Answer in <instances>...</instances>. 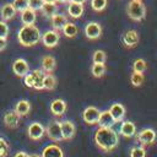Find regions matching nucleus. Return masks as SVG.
Instances as JSON below:
<instances>
[{"label": "nucleus", "instance_id": "e433bc0d", "mask_svg": "<svg viewBox=\"0 0 157 157\" xmlns=\"http://www.w3.org/2000/svg\"><path fill=\"white\" fill-rule=\"evenodd\" d=\"M9 153V144L5 139L0 137V157H6Z\"/></svg>", "mask_w": 157, "mask_h": 157}, {"label": "nucleus", "instance_id": "c756f323", "mask_svg": "<svg viewBox=\"0 0 157 157\" xmlns=\"http://www.w3.org/2000/svg\"><path fill=\"white\" fill-rule=\"evenodd\" d=\"M144 80H145V77H144L142 72H134L132 71V74L130 76V82H131L132 86H135V87L141 86L144 83Z\"/></svg>", "mask_w": 157, "mask_h": 157}, {"label": "nucleus", "instance_id": "a211bd4d", "mask_svg": "<svg viewBox=\"0 0 157 157\" xmlns=\"http://www.w3.org/2000/svg\"><path fill=\"white\" fill-rule=\"evenodd\" d=\"M20 118H21V117H20L15 110H9V112L4 115V123H5V125H6L7 128L15 129V128H17L18 124H20Z\"/></svg>", "mask_w": 157, "mask_h": 157}, {"label": "nucleus", "instance_id": "2eb2a0df", "mask_svg": "<svg viewBox=\"0 0 157 157\" xmlns=\"http://www.w3.org/2000/svg\"><path fill=\"white\" fill-rule=\"evenodd\" d=\"M117 121L114 120V118L112 117L109 110H103L99 113V118H98V126L101 128H112Z\"/></svg>", "mask_w": 157, "mask_h": 157}, {"label": "nucleus", "instance_id": "4be33fe9", "mask_svg": "<svg viewBox=\"0 0 157 157\" xmlns=\"http://www.w3.org/2000/svg\"><path fill=\"white\" fill-rule=\"evenodd\" d=\"M50 22L53 26V29L55 31H61L63 27L65 26V23L67 22V17L63 13H54L53 16H50Z\"/></svg>", "mask_w": 157, "mask_h": 157}, {"label": "nucleus", "instance_id": "9d476101", "mask_svg": "<svg viewBox=\"0 0 157 157\" xmlns=\"http://www.w3.org/2000/svg\"><path fill=\"white\" fill-rule=\"evenodd\" d=\"M12 71H13V74H15L16 76H18V77H25V76L29 72V65H28V63H27L25 59L18 58V59H16V60L13 61V64H12Z\"/></svg>", "mask_w": 157, "mask_h": 157}, {"label": "nucleus", "instance_id": "79ce46f5", "mask_svg": "<svg viewBox=\"0 0 157 157\" xmlns=\"http://www.w3.org/2000/svg\"><path fill=\"white\" fill-rule=\"evenodd\" d=\"M56 2L58 4H69L70 0H56Z\"/></svg>", "mask_w": 157, "mask_h": 157}, {"label": "nucleus", "instance_id": "1a4fd4ad", "mask_svg": "<svg viewBox=\"0 0 157 157\" xmlns=\"http://www.w3.org/2000/svg\"><path fill=\"white\" fill-rule=\"evenodd\" d=\"M85 36L91 39V40H94V39H98L102 34V27L98 22H88L86 26H85Z\"/></svg>", "mask_w": 157, "mask_h": 157}, {"label": "nucleus", "instance_id": "c9c22d12", "mask_svg": "<svg viewBox=\"0 0 157 157\" xmlns=\"http://www.w3.org/2000/svg\"><path fill=\"white\" fill-rule=\"evenodd\" d=\"M43 4H44V0H28V7L34 11H40Z\"/></svg>", "mask_w": 157, "mask_h": 157}, {"label": "nucleus", "instance_id": "dca6fc26", "mask_svg": "<svg viewBox=\"0 0 157 157\" xmlns=\"http://www.w3.org/2000/svg\"><path fill=\"white\" fill-rule=\"evenodd\" d=\"M123 43L128 48H132L139 43V34L134 29H129L123 34Z\"/></svg>", "mask_w": 157, "mask_h": 157}, {"label": "nucleus", "instance_id": "bb28decb", "mask_svg": "<svg viewBox=\"0 0 157 157\" xmlns=\"http://www.w3.org/2000/svg\"><path fill=\"white\" fill-rule=\"evenodd\" d=\"M61 31H63V33H64L67 38H74V37L78 33L77 26H76L75 23H72V22H66Z\"/></svg>", "mask_w": 157, "mask_h": 157}, {"label": "nucleus", "instance_id": "f704fd0d", "mask_svg": "<svg viewBox=\"0 0 157 157\" xmlns=\"http://www.w3.org/2000/svg\"><path fill=\"white\" fill-rule=\"evenodd\" d=\"M12 5H13V7H15L16 11L22 12L23 10H26L28 7V0H13L12 1Z\"/></svg>", "mask_w": 157, "mask_h": 157}, {"label": "nucleus", "instance_id": "7ed1b4c3", "mask_svg": "<svg viewBox=\"0 0 157 157\" xmlns=\"http://www.w3.org/2000/svg\"><path fill=\"white\" fill-rule=\"evenodd\" d=\"M126 13L128 16L134 21H142L146 16V7L142 4V1L131 0L126 6Z\"/></svg>", "mask_w": 157, "mask_h": 157}, {"label": "nucleus", "instance_id": "49530a36", "mask_svg": "<svg viewBox=\"0 0 157 157\" xmlns=\"http://www.w3.org/2000/svg\"><path fill=\"white\" fill-rule=\"evenodd\" d=\"M137 1H141V0H137Z\"/></svg>", "mask_w": 157, "mask_h": 157}, {"label": "nucleus", "instance_id": "72a5a7b5", "mask_svg": "<svg viewBox=\"0 0 157 157\" xmlns=\"http://www.w3.org/2000/svg\"><path fill=\"white\" fill-rule=\"evenodd\" d=\"M130 157H146L145 146H135L130 150Z\"/></svg>", "mask_w": 157, "mask_h": 157}, {"label": "nucleus", "instance_id": "ea45409f", "mask_svg": "<svg viewBox=\"0 0 157 157\" xmlns=\"http://www.w3.org/2000/svg\"><path fill=\"white\" fill-rule=\"evenodd\" d=\"M6 44H7L6 38H0V52H2L6 48Z\"/></svg>", "mask_w": 157, "mask_h": 157}, {"label": "nucleus", "instance_id": "ddd939ff", "mask_svg": "<svg viewBox=\"0 0 157 157\" xmlns=\"http://www.w3.org/2000/svg\"><path fill=\"white\" fill-rule=\"evenodd\" d=\"M119 132H120L121 136L130 139V137H132V136L136 135V126H135V124H134L132 121L125 120V121H123V123L120 124Z\"/></svg>", "mask_w": 157, "mask_h": 157}, {"label": "nucleus", "instance_id": "412c9836", "mask_svg": "<svg viewBox=\"0 0 157 157\" xmlns=\"http://www.w3.org/2000/svg\"><path fill=\"white\" fill-rule=\"evenodd\" d=\"M112 114V117L114 118L115 121H121L124 115H125V107L121 104V103H114L109 107L108 109Z\"/></svg>", "mask_w": 157, "mask_h": 157}, {"label": "nucleus", "instance_id": "58836bf2", "mask_svg": "<svg viewBox=\"0 0 157 157\" xmlns=\"http://www.w3.org/2000/svg\"><path fill=\"white\" fill-rule=\"evenodd\" d=\"M23 78H25V85H26L27 87H29V88H33V80H32L31 74L28 72Z\"/></svg>", "mask_w": 157, "mask_h": 157}, {"label": "nucleus", "instance_id": "a18cd8bd", "mask_svg": "<svg viewBox=\"0 0 157 157\" xmlns=\"http://www.w3.org/2000/svg\"><path fill=\"white\" fill-rule=\"evenodd\" d=\"M44 2H56V0H44Z\"/></svg>", "mask_w": 157, "mask_h": 157}, {"label": "nucleus", "instance_id": "2f4dec72", "mask_svg": "<svg viewBox=\"0 0 157 157\" xmlns=\"http://www.w3.org/2000/svg\"><path fill=\"white\" fill-rule=\"evenodd\" d=\"M92 60L94 64H104L105 60H107V55L103 50L101 49H97L94 53H93V56H92Z\"/></svg>", "mask_w": 157, "mask_h": 157}, {"label": "nucleus", "instance_id": "37998d69", "mask_svg": "<svg viewBox=\"0 0 157 157\" xmlns=\"http://www.w3.org/2000/svg\"><path fill=\"white\" fill-rule=\"evenodd\" d=\"M70 1H72V2H78V4H85L87 0H70Z\"/></svg>", "mask_w": 157, "mask_h": 157}, {"label": "nucleus", "instance_id": "7c9ffc66", "mask_svg": "<svg viewBox=\"0 0 157 157\" xmlns=\"http://www.w3.org/2000/svg\"><path fill=\"white\" fill-rule=\"evenodd\" d=\"M147 69V64L144 59H136L132 63V71L134 72H145V70Z\"/></svg>", "mask_w": 157, "mask_h": 157}, {"label": "nucleus", "instance_id": "9b49d317", "mask_svg": "<svg viewBox=\"0 0 157 157\" xmlns=\"http://www.w3.org/2000/svg\"><path fill=\"white\" fill-rule=\"evenodd\" d=\"M60 128H61L63 140H71L74 137L75 131H76V128H75V124L71 120L60 121Z\"/></svg>", "mask_w": 157, "mask_h": 157}, {"label": "nucleus", "instance_id": "4c0bfd02", "mask_svg": "<svg viewBox=\"0 0 157 157\" xmlns=\"http://www.w3.org/2000/svg\"><path fill=\"white\" fill-rule=\"evenodd\" d=\"M9 32H10V28L6 23V21H0V38H7L9 36Z\"/></svg>", "mask_w": 157, "mask_h": 157}, {"label": "nucleus", "instance_id": "c03bdc74", "mask_svg": "<svg viewBox=\"0 0 157 157\" xmlns=\"http://www.w3.org/2000/svg\"><path fill=\"white\" fill-rule=\"evenodd\" d=\"M28 157H42L40 155H37V153H33V155H28Z\"/></svg>", "mask_w": 157, "mask_h": 157}, {"label": "nucleus", "instance_id": "423d86ee", "mask_svg": "<svg viewBox=\"0 0 157 157\" xmlns=\"http://www.w3.org/2000/svg\"><path fill=\"white\" fill-rule=\"evenodd\" d=\"M40 40L44 44V47H47V48H54V47L58 45V43L60 40V34L55 29H49V31L44 32V34H42Z\"/></svg>", "mask_w": 157, "mask_h": 157}, {"label": "nucleus", "instance_id": "20e7f679", "mask_svg": "<svg viewBox=\"0 0 157 157\" xmlns=\"http://www.w3.org/2000/svg\"><path fill=\"white\" fill-rule=\"evenodd\" d=\"M45 135L54 142H59L63 140V134H61V128H60V121L54 120L50 121L47 128H45Z\"/></svg>", "mask_w": 157, "mask_h": 157}, {"label": "nucleus", "instance_id": "cd10ccee", "mask_svg": "<svg viewBox=\"0 0 157 157\" xmlns=\"http://www.w3.org/2000/svg\"><path fill=\"white\" fill-rule=\"evenodd\" d=\"M56 86V78L55 76L50 75V74H47L45 77H44V81H43V90H47V91H52L54 90Z\"/></svg>", "mask_w": 157, "mask_h": 157}, {"label": "nucleus", "instance_id": "f257e3e1", "mask_svg": "<svg viewBox=\"0 0 157 157\" xmlns=\"http://www.w3.org/2000/svg\"><path fill=\"white\" fill-rule=\"evenodd\" d=\"M94 142L101 150L109 152V151H113L118 146L119 136H118V132L114 131L112 128L98 126L94 134Z\"/></svg>", "mask_w": 157, "mask_h": 157}, {"label": "nucleus", "instance_id": "f3484780", "mask_svg": "<svg viewBox=\"0 0 157 157\" xmlns=\"http://www.w3.org/2000/svg\"><path fill=\"white\" fill-rule=\"evenodd\" d=\"M16 12L17 11L15 10L12 2H6L5 5H2L0 7V17H1L2 21H10V20H12L15 17Z\"/></svg>", "mask_w": 157, "mask_h": 157}, {"label": "nucleus", "instance_id": "0eeeda50", "mask_svg": "<svg viewBox=\"0 0 157 157\" xmlns=\"http://www.w3.org/2000/svg\"><path fill=\"white\" fill-rule=\"evenodd\" d=\"M44 134H45V128L40 123H37V121L31 123L28 125V128H27V135L33 141L40 140L44 136Z\"/></svg>", "mask_w": 157, "mask_h": 157}, {"label": "nucleus", "instance_id": "aec40b11", "mask_svg": "<svg viewBox=\"0 0 157 157\" xmlns=\"http://www.w3.org/2000/svg\"><path fill=\"white\" fill-rule=\"evenodd\" d=\"M67 13L70 15V17L72 18H80L82 15H83V11H85V7H83V4H78V2H72L70 1L67 4Z\"/></svg>", "mask_w": 157, "mask_h": 157}, {"label": "nucleus", "instance_id": "c85d7f7f", "mask_svg": "<svg viewBox=\"0 0 157 157\" xmlns=\"http://www.w3.org/2000/svg\"><path fill=\"white\" fill-rule=\"evenodd\" d=\"M91 72L93 75V77H102L105 74V65L104 64H94L91 67Z\"/></svg>", "mask_w": 157, "mask_h": 157}, {"label": "nucleus", "instance_id": "a878e982", "mask_svg": "<svg viewBox=\"0 0 157 157\" xmlns=\"http://www.w3.org/2000/svg\"><path fill=\"white\" fill-rule=\"evenodd\" d=\"M56 4L58 2H44L43 6H42V9H40V12L44 16H47V17L53 16L58 11V5Z\"/></svg>", "mask_w": 157, "mask_h": 157}, {"label": "nucleus", "instance_id": "f03ea898", "mask_svg": "<svg viewBox=\"0 0 157 157\" xmlns=\"http://www.w3.org/2000/svg\"><path fill=\"white\" fill-rule=\"evenodd\" d=\"M42 33L34 25H23L17 33V40L23 47H32L40 42Z\"/></svg>", "mask_w": 157, "mask_h": 157}, {"label": "nucleus", "instance_id": "b1692460", "mask_svg": "<svg viewBox=\"0 0 157 157\" xmlns=\"http://www.w3.org/2000/svg\"><path fill=\"white\" fill-rule=\"evenodd\" d=\"M21 13V22L23 25H34L36 22V11L27 7L26 10H23Z\"/></svg>", "mask_w": 157, "mask_h": 157}, {"label": "nucleus", "instance_id": "473e14b6", "mask_svg": "<svg viewBox=\"0 0 157 157\" xmlns=\"http://www.w3.org/2000/svg\"><path fill=\"white\" fill-rule=\"evenodd\" d=\"M107 4L108 0H91V7L97 12L103 11L107 7Z\"/></svg>", "mask_w": 157, "mask_h": 157}, {"label": "nucleus", "instance_id": "39448f33", "mask_svg": "<svg viewBox=\"0 0 157 157\" xmlns=\"http://www.w3.org/2000/svg\"><path fill=\"white\" fill-rule=\"evenodd\" d=\"M156 137H157L156 131L153 129H151V128H146V129H142L140 132H137L136 140L142 146H148V145H152L155 142Z\"/></svg>", "mask_w": 157, "mask_h": 157}, {"label": "nucleus", "instance_id": "5701e85b", "mask_svg": "<svg viewBox=\"0 0 157 157\" xmlns=\"http://www.w3.org/2000/svg\"><path fill=\"white\" fill-rule=\"evenodd\" d=\"M40 65H42V70L47 74H50L54 71L55 66H56V61L53 56L50 55H45L42 58V61H40Z\"/></svg>", "mask_w": 157, "mask_h": 157}, {"label": "nucleus", "instance_id": "f8f14e48", "mask_svg": "<svg viewBox=\"0 0 157 157\" xmlns=\"http://www.w3.org/2000/svg\"><path fill=\"white\" fill-rule=\"evenodd\" d=\"M50 112L55 117H61L66 112V102L61 98H56L50 103Z\"/></svg>", "mask_w": 157, "mask_h": 157}, {"label": "nucleus", "instance_id": "393cba45", "mask_svg": "<svg viewBox=\"0 0 157 157\" xmlns=\"http://www.w3.org/2000/svg\"><path fill=\"white\" fill-rule=\"evenodd\" d=\"M13 110H15L20 117H25V115H27V114L29 113V110H31V103H29L27 99H21V101H18V102L16 103Z\"/></svg>", "mask_w": 157, "mask_h": 157}, {"label": "nucleus", "instance_id": "4468645a", "mask_svg": "<svg viewBox=\"0 0 157 157\" xmlns=\"http://www.w3.org/2000/svg\"><path fill=\"white\" fill-rule=\"evenodd\" d=\"M29 74H31L32 80H33V88L38 90V91L43 90V81H44V77H45L47 72H44L42 69H37V70H33Z\"/></svg>", "mask_w": 157, "mask_h": 157}, {"label": "nucleus", "instance_id": "6ab92c4d", "mask_svg": "<svg viewBox=\"0 0 157 157\" xmlns=\"http://www.w3.org/2000/svg\"><path fill=\"white\" fill-rule=\"evenodd\" d=\"M40 156L42 157H64V152L60 146L52 144V145H48L47 147H44Z\"/></svg>", "mask_w": 157, "mask_h": 157}, {"label": "nucleus", "instance_id": "a19ab883", "mask_svg": "<svg viewBox=\"0 0 157 157\" xmlns=\"http://www.w3.org/2000/svg\"><path fill=\"white\" fill-rule=\"evenodd\" d=\"M15 157H28V153L27 152H23V151H20L15 155Z\"/></svg>", "mask_w": 157, "mask_h": 157}, {"label": "nucleus", "instance_id": "6e6552de", "mask_svg": "<svg viewBox=\"0 0 157 157\" xmlns=\"http://www.w3.org/2000/svg\"><path fill=\"white\" fill-rule=\"evenodd\" d=\"M99 113L101 110L97 108V107H93V105H90L87 108H85L83 113H82V118H83V121L88 125H94L97 124L98 121V118H99Z\"/></svg>", "mask_w": 157, "mask_h": 157}]
</instances>
